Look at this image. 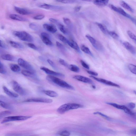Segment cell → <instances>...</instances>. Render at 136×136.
Listing matches in <instances>:
<instances>
[{"mask_svg": "<svg viewBox=\"0 0 136 136\" xmlns=\"http://www.w3.org/2000/svg\"><path fill=\"white\" fill-rule=\"evenodd\" d=\"M3 89L4 93L8 96L13 98H18L19 96L16 93H15L11 91L6 87L4 86Z\"/></svg>", "mask_w": 136, "mask_h": 136, "instance_id": "ffe728a7", "label": "cell"}, {"mask_svg": "<svg viewBox=\"0 0 136 136\" xmlns=\"http://www.w3.org/2000/svg\"><path fill=\"white\" fill-rule=\"evenodd\" d=\"M122 44L125 48L133 55H135L136 50L135 48L129 42L125 41L122 43Z\"/></svg>", "mask_w": 136, "mask_h": 136, "instance_id": "9a60e30c", "label": "cell"}, {"mask_svg": "<svg viewBox=\"0 0 136 136\" xmlns=\"http://www.w3.org/2000/svg\"><path fill=\"white\" fill-rule=\"evenodd\" d=\"M36 1H37V0H36Z\"/></svg>", "mask_w": 136, "mask_h": 136, "instance_id": "6125c7cd", "label": "cell"}, {"mask_svg": "<svg viewBox=\"0 0 136 136\" xmlns=\"http://www.w3.org/2000/svg\"><path fill=\"white\" fill-rule=\"evenodd\" d=\"M111 9L114 11L117 12L123 16L131 20L135 24V20L129 15L123 9L120 8H117L113 5L110 6Z\"/></svg>", "mask_w": 136, "mask_h": 136, "instance_id": "8992f818", "label": "cell"}, {"mask_svg": "<svg viewBox=\"0 0 136 136\" xmlns=\"http://www.w3.org/2000/svg\"><path fill=\"white\" fill-rule=\"evenodd\" d=\"M11 69L13 71L15 72H18L21 70L20 66L16 64H11L10 65Z\"/></svg>", "mask_w": 136, "mask_h": 136, "instance_id": "484cf974", "label": "cell"}, {"mask_svg": "<svg viewBox=\"0 0 136 136\" xmlns=\"http://www.w3.org/2000/svg\"><path fill=\"white\" fill-rule=\"evenodd\" d=\"M69 67L71 71L75 72H78L80 71L79 67L75 65H70L69 66Z\"/></svg>", "mask_w": 136, "mask_h": 136, "instance_id": "4dcf8cb0", "label": "cell"}, {"mask_svg": "<svg viewBox=\"0 0 136 136\" xmlns=\"http://www.w3.org/2000/svg\"><path fill=\"white\" fill-rule=\"evenodd\" d=\"M42 40L45 44L48 46H52L53 43L50 39L49 35L46 33H42L41 34Z\"/></svg>", "mask_w": 136, "mask_h": 136, "instance_id": "4fadbf2b", "label": "cell"}, {"mask_svg": "<svg viewBox=\"0 0 136 136\" xmlns=\"http://www.w3.org/2000/svg\"><path fill=\"white\" fill-rule=\"evenodd\" d=\"M87 71L88 74L92 75V76H97L98 75V74L95 72L90 71Z\"/></svg>", "mask_w": 136, "mask_h": 136, "instance_id": "816d5d0a", "label": "cell"}, {"mask_svg": "<svg viewBox=\"0 0 136 136\" xmlns=\"http://www.w3.org/2000/svg\"><path fill=\"white\" fill-rule=\"evenodd\" d=\"M59 62L62 65L66 67H69V66L67 63L64 60L60 58L59 60Z\"/></svg>", "mask_w": 136, "mask_h": 136, "instance_id": "ee69618b", "label": "cell"}, {"mask_svg": "<svg viewBox=\"0 0 136 136\" xmlns=\"http://www.w3.org/2000/svg\"><path fill=\"white\" fill-rule=\"evenodd\" d=\"M10 17L11 19L21 21H28V20L20 16L15 15L11 14L10 16Z\"/></svg>", "mask_w": 136, "mask_h": 136, "instance_id": "ac0fdd59", "label": "cell"}, {"mask_svg": "<svg viewBox=\"0 0 136 136\" xmlns=\"http://www.w3.org/2000/svg\"><path fill=\"white\" fill-rule=\"evenodd\" d=\"M96 24L103 33L106 35H108L109 31L105 26L98 22H96Z\"/></svg>", "mask_w": 136, "mask_h": 136, "instance_id": "603a6c76", "label": "cell"}, {"mask_svg": "<svg viewBox=\"0 0 136 136\" xmlns=\"http://www.w3.org/2000/svg\"><path fill=\"white\" fill-rule=\"evenodd\" d=\"M0 47L4 48H7L6 44L1 40H0Z\"/></svg>", "mask_w": 136, "mask_h": 136, "instance_id": "db71d44e", "label": "cell"}, {"mask_svg": "<svg viewBox=\"0 0 136 136\" xmlns=\"http://www.w3.org/2000/svg\"><path fill=\"white\" fill-rule=\"evenodd\" d=\"M108 105H111L117 108L123 110L124 111L127 107L124 105H120L115 103L107 102L106 103Z\"/></svg>", "mask_w": 136, "mask_h": 136, "instance_id": "83f0119b", "label": "cell"}, {"mask_svg": "<svg viewBox=\"0 0 136 136\" xmlns=\"http://www.w3.org/2000/svg\"><path fill=\"white\" fill-rule=\"evenodd\" d=\"M85 36L93 47L97 50L100 51H102L104 50L103 46L99 42L90 35H87Z\"/></svg>", "mask_w": 136, "mask_h": 136, "instance_id": "5b68a950", "label": "cell"}, {"mask_svg": "<svg viewBox=\"0 0 136 136\" xmlns=\"http://www.w3.org/2000/svg\"><path fill=\"white\" fill-rule=\"evenodd\" d=\"M45 16L43 15H39L34 17L33 19L37 20H41L45 17Z\"/></svg>", "mask_w": 136, "mask_h": 136, "instance_id": "7bdbcfd3", "label": "cell"}, {"mask_svg": "<svg viewBox=\"0 0 136 136\" xmlns=\"http://www.w3.org/2000/svg\"><path fill=\"white\" fill-rule=\"evenodd\" d=\"M56 45L60 49L62 50L65 51V48L63 45L60 42H56Z\"/></svg>", "mask_w": 136, "mask_h": 136, "instance_id": "7dc6e473", "label": "cell"}, {"mask_svg": "<svg viewBox=\"0 0 136 136\" xmlns=\"http://www.w3.org/2000/svg\"><path fill=\"white\" fill-rule=\"evenodd\" d=\"M63 20L64 23L66 25L70 27L72 26V23L70 19L66 17H64Z\"/></svg>", "mask_w": 136, "mask_h": 136, "instance_id": "ab89813d", "label": "cell"}, {"mask_svg": "<svg viewBox=\"0 0 136 136\" xmlns=\"http://www.w3.org/2000/svg\"><path fill=\"white\" fill-rule=\"evenodd\" d=\"M46 78L48 81L52 82L62 88L72 90H75L73 87L55 76L48 75L47 76Z\"/></svg>", "mask_w": 136, "mask_h": 136, "instance_id": "6da1fadb", "label": "cell"}, {"mask_svg": "<svg viewBox=\"0 0 136 136\" xmlns=\"http://www.w3.org/2000/svg\"><path fill=\"white\" fill-rule=\"evenodd\" d=\"M29 27L31 29L35 31H37L39 29L38 25L34 23H30L29 25Z\"/></svg>", "mask_w": 136, "mask_h": 136, "instance_id": "8d00e7d4", "label": "cell"}, {"mask_svg": "<svg viewBox=\"0 0 136 136\" xmlns=\"http://www.w3.org/2000/svg\"><path fill=\"white\" fill-rule=\"evenodd\" d=\"M92 87L94 89H95L96 88L95 86L94 85L92 86Z\"/></svg>", "mask_w": 136, "mask_h": 136, "instance_id": "680465c9", "label": "cell"}, {"mask_svg": "<svg viewBox=\"0 0 136 136\" xmlns=\"http://www.w3.org/2000/svg\"><path fill=\"white\" fill-rule=\"evenodd\" d=\"M90 77L97 81L108 85L116 87L119 88L120 87L119 85L116 84L103 79L97 78L92 76H90Z\"/></svg>", "mask_w": 136, "mask_h": 136, "instance_id": "8fae6325", "label": "cell"}, {"mask_svg": "<svg viewBox=\"0 0 136 136\" xmlns=\"http://www.w3.org/2000/svg\"><path fill=\"white\" fill-rule=\"evenodd\" d=\"M13 87L14 90L18 94L24 95L25 93V91L19 84L15 81L13 82Z\"/></svg>", "mask_w": 136, "mask_h": 136, "instance_id": "7c38bea8", "label": "cell"}, {"mask_svg": "<svg viewBox=\"0 0 136 136\" xmlns=\"http://www.w3.org/2000/svg\"><path fill=\"white\" fill-rule=\"evenodd\" d=\"M49 21L51 22L56 24L58 23L59 21L56 19L53 18H50L49 19Z\"/></svg>", "mask_w": 136, "mask_h": 136, "instance_id": "f907efd6", "label": "cell"}, {"mask_svg": "<svg viewBox=\"0 0 136 136\" xmlns=\"http://www.w3.org/2000/svg\"><path fill=\"white\" fill-rule=\"evenodd\" d=\"M75 79L85 83L93 84V82L90 79L81 75H75L73 77Z\"/></svg>", "mask_w": 136, "mask_h": 136, "instance_id": "5bb4252c", "label": "cell"}, {"mask_svg": "<svg viewBox=\"0 0 136 136\" xmlns=\"http://www.w3.org/2000/svg\"><path fill=\"white\" fill-rule=\"evenodd\" d=\"M31 116H9L5 117L1 123L3 124L12 121L25 120L31 118Z\"/></svg>", "mask_w": 136, "mask_h": 136, "instance_id": "277c9868", "label": "cell"}, {"mask_svg": "<svg viewBox=\"0 0 136 136\" xmlns=\"http://www.w3.org/2000/svg\"><path fill=\"white\" fill-rule=\"evenodd\" d=\"M81 49L83 52L92 56H93V55L89 49L85 45H82L81 46Z\"/></svg>", "mask_w": 136, "mask_h": 136, "instance_id": "f1b7e54d", "label": "cell"}, {"mask_svg": "<svg viewBox=\"0 0 136 136\" xmlns=\"http://www.w3.org/2000/svg\"><path fill=\"white\" fill-rule=\"evenodd\" d=\"M81 63L82 66L85 69H89L90 67L83 60H81L80 61Z\"/></svg>", "mask_w": 136, "mask_h": 136, "instance_id": "f6af8a7d", "label": "cell"}, {"mask_svg": "<svg viewBox=\"0 0 136 136\" xmlns=\"http://www.w3.org/2000/svg\"><path fill=\"white\" fill-rule=\"evenodd\" d=\"M10 43L12 46L15 48H24V46L22 44L16 42L10 41Z\"/></svg>", "mask_w": 136, "mask_h": 136, "instance_id": "4316f807", "label": "cell"}, {"mask_svg": "<svg viewBox=\"0 0 136 136\" xmlns=\"http://www.w3.org/2000/svg\"><path fill=\"white\" fill-rule=\"evenodd\" d=\"M134 92H135V94H136V92H135V91H134Z\"/></svg>", "mask_w": 136, "mask_h": 136, "instance_id": "91938a15", "label": "cell"}, {"mask_svg": "<svg viewBox=\"0 0 136 136\" xmlns=\"http://www.w3.org/2000/svg\"><path fill=\"white\" fill-rule=\"evenodd\" d=\"M57 2L65 4H73L76 2V0H56Z\"/></svg>", "mask_w": 136, "mask_h": 136, "instance_id": "d6a6232c", "label": "cell"}, {"mask_svg": "<svg viewBox=\"0 0 136 136\" xmlns=\"http://www.w3.org/2000/svg\"><path fill=\"white\" fill-rule=\"evenodd\" d=\"M81 1L88 2H93L94 0H81Z\"/></svg>", "mask_w": 136, "mask_h": 136, "instance_id": "9f6ffc18", "label": "cell"}, {"mask_svg": "<svg viewBox=\"0 0 136 136\" xmlns=\"http://www.w3.org/2000/svg\"><path fill=\"white\" fill-rule=\"evenodd\" d=\"M128 107L130 109H133L135 108V105L134 103L131 102L129 103L128 104Z\"/></svg>", "mask_w": 136, "mask_h": 136, "instance_id": "f5cc1de1", "label": "cell"}, {"mask_svg": "<svg viewBox=\"0 0 136 136\" xmlns=\"http://www.w3.org/2000/svg\"><path fill=\"white\" fill-rule=\"evenodd\" d=\"M0 106L3 108L6 109H10L12 108L11 106L10 105L1 101H0Z\"/></svg>", "mask_w": 136, "mask_h": 136, "instance_id": "e575fe53", "label": "cell"}, {"mask_svg": "<svg viewBox=\"0 0 136 136\" xmlns=\"http://www.w3.org/2000/svg\"><path fill=\"white\" fill-rule=\"evenodd\" d=\"M2 57L4 60L9 61H13L15 58L13 56L8 54L3 55H2Z\"/></svg>", "mask_w": 136, "mask_h": 136, "instance_id": "f546056e", "label": "cell"}, {"mask_svg": "<svg viewBox=\"0 0 136 136\" xmlns=\"http://www.w3.org/2000/svg\"><path fill=\"white\" fill-rule=\"evenodd\" d=\"M43 92L46 95L52 97H57L58 96L57 93L53 91L44 90Z\"/></svg>", "mask_w": 136, "mask_h": 136, "instance_id": "cb8c5ba5", "label": "cell"}, {"mask_svg": "<svg viewBox=\"0 0 136 136\" xmlns=\"http://www.w3.org/2000/svg\"><path fill=\"white\" fill-rule=\"evenodd\" d=\"M83 107L82 105L75 103H69L63 105L57 109V111L59 114H63L71 110L77 109Z\"/></svg>", "mask_w": 136, "mask_h": 136, "instance_id": "7a4b0ae2", "label": "cell"}, {"mask_svg": "<svg viewBox=\"0 0 136 136\" xmlns=\"http://www.w3.org/2000/svg\"><path fill=\"white\" fill-rule=\"evenodd\" d=\"M38 7L41 8L56 11H61L63 9V7L61 6L45 3L40 4Z\"/></svg>", "mask_w": 136, "mask_h": 136, "instance_id": "ba28073f", "label": "cell"}, {"mask_svg": "<svg viewBox=\"0 0 136 136\" xmlns=\"http://www.w3.org/2000/svg\"><path fill=\"white\" fill-rule=\"evenodd\" d=\"M28 45L29 47L32 49L35 50H37L38 49L37 47L33 44L29 43L28 44Z\"/></svg>", "mask_w": 136, "mask_h": 136, "instance_id": "681fc988", "label": "cell"}, {"mask_svg": "<svg viewBox=\"0 0 136 136\" xmlns=\"http://www.w3.org/2000/svg\"><path fill=\"white\" fill-rule=\"evenodd\" d=\"M43 27L45 30L51 33H55L57 31L56 27L52 24H43Z\"/></svg>", "mask_w": 136, "mask_h": 136, "instance_id": "2e32d148", "label": "cell"}, {"mask_svg": "<svg viewBox=\"0 0 136 136\" xmlns=\"http://www.w3.org/2000/svg\"><path fill=\"white\" fill-rule=\"evenodd\" d=\"M40 69L41 70L44 71L47 74L49 75L62 78L64 77V74L50 70L48 69V68L45 67H41Z\"/></svg>", "mask_w": 136, "mask_h": 136, "instance_id": "30bf717a", "label": "cell"}, {"mask_svg": "<svg viewBox=\"0 0 136 136\" xmlns=\"http://www.w3.org/2000/svg\"><path fill=\"white\" fill-rule=\"evenodd\" d=\"M6 73V70L4 65L2 63L0 64V73L5 74Z\"/></svg>", "mask_w": 136, "mask_h": 136, "instance_id": "b9f144b4", "label": "cell"}, {"mask_svg": "<svg viewBox=\"0 0 136 136\" xmlns=\"http://www.w3.org/2000/svg\"><path fill=\"white\" fill-rule=\"evenodd\" d=\"M47 61L49 64L54 69H56V67L54 63L50 59H48Z\"/></svg>", "mask_w": 136, "mask_h": 136, "instance_id": "c3c4849f", "label": "cell"}, {"mask_svg": "<svg viewBox=\"0 0 136 136\" xmlns=\"http://www.w3.org/2000/svg\"><path fill=\"white\" fill-rule=\"evenodd\" d=\"M109 0H94V4L98 6L104 7L106 6L108 4Z\"/></svg>", "mask_w": 136, "mask_h": 136, "instance_id": "d6986e66", "label": "cell"}, {"mask_svg": "<svg viewBox=\"0 0 136 136\" xmlns=\"http://www.w3.org/2000/svg\"><path fill=\"white\" fill-rule=\"evenodd\" d=\"M93 114H95V115H96V114L99 115H100L101 116H103V117L106 118V119H107L108 120H109L110 119V118L108 117L106 115H105L100 112H94L93 113Z\"/></svg>", "mask_w": 136, "mask_h": 136, "instance_id": "bcb514c9", "label": "cell"}, {"mask_svg": "<svg viewBox=\"0 0 136 136\" xmlns=\"http://www.w3.org/2000/svg\"><path fill=\"white\" fill-rule=\"evenodd\" d=\"M58 38L60 40L64 43L67 44L69 41L64 36L61 34L58 35Z\"/></svg>", "mask_w": 136, "mask_h": 136, "instance_id": "f35d334b", "label": "cell"}, {"mask_svg": "<svg viewBox=\"0 0 136 136\" xmlns=\"http://www.w3.org/2000/svg\"><path fill=\"white\" fill-rule=\"evenodd\" d=\"M59 135L62 136H69L70 135L71 133L69 131L64 130L62 131L59 133Z\"/></svg>", "mask_w": 136, "mask_h": 136, "instance_id": "60d3db41", "label": "cell"}, {"mask_svg": "<svg viewBox=\"0 0 136 136\" xmlns=\"http://www.w3.org/2000/svg\"><path fill=\"white\" fill-rule=\"evenodd\" d=\"M108 34L115 39H117L119 38L118 35L115 32L109 31Z\"/></svg>", "mask_w": 136, "mask_h": 136, "instance_id": "74e56055", "label": "cell"}, {"mask_svg": "<svg viewBox=\"0 0 136 136\" xmlns=\"http://www.w3.org/2000/svg\"><path fill=\"white\" fill-rule=\"evenodd\" d=\"M120 5L123 7L131 13H133V10L127 3L123 1H121L120 3Z\"/></svg>", "mask_w": 136, "mask_h": 136, "instance_id": "7402d4cb", "label": "cell"}, {"mask_svg": "<svg viewBox=\"0 0 136 136\" xmlns=\"http://www.w3.org/2000/svg\"><path fill=\"white\" fill-rule=\"evenodd\" d=\"M71 47L79 52H80L79 47L78 44L74 40L69 41L67 44Z\"/></svg>", "mask_w": 136, "mask_h": 136, "instance_id": "44dd1931", "label": "cell"}, {"mask_svg": "<svg viewBox=\"0 0 136 136\" xmlns=\"http://www.w3.org/2000/svg\"><path fill=\"white\" fill-rule=\"evenodd\" d=\"M129 70L132 73L135 75L136 74V66L132 64H129L128 65Z\"/></svg>", "mask_w": 136, "mask_h": 136, "instance_id": "1f68e13d", "label": "cell"}, {"mask_svg": "<svg viewBox=\"0 0 136 136\" xmlns=\"http://www.w3.org/2000/svg\"><path fill=\"white\" fill-rule=\"evenodd\" d=\"M2 64V63H1V61H0V64Z\"/></svg>", "mask_w": 136, "mask_h": 136, "instance_id": "94428289", "label": "cell"}, {"mask_svg": "<svg viewBox=\"0 0 136 136\" xmlns=\"http://www.w3.org/2000/svg\"><path fill=\"white\" fill-rule=\"evenodd\" d=\"M19 64L27 70L31 71L34 74L35 71L33 66L27 61L21 58L18 60Z\"/></svg>", "mask_w": 136, "mask_h": 136, "instance_id": "52a82bcc", "label": "cell"}, {"mask_svg": "<svg viewBox=\"0 0 136 136\" xmlns=\"http://www.w3.org/2000/svg\"><path fill=\"white\" fill-rule=\"evenodd\" d=\"M22 74L25 76L28 77H32L34 76L35 74L28 71H23Z\"/></svg>", "mask_w": 136, "mask_h": 136, "instance_id": "836d02e7", "label": "cell"}, {"mask_svg": "<svg viewBox=\"0 0 136 136\" xmlns=\"http://www.w3.org/2000/svg\"><path fill=\"white\" fill-rule=\"evenodd\" d=\"M13 35L21 40L28 42H33L34 41L33 37L30 34L24 31H15Z\"/></svg>", "mask_w": 136, "mask_h": 136, "instance_id": "3957f363", "label": "cell"}, {"mask_svg": "<svg viewBox=\"0 0 136 136\" xmlns=\"http://www.w3.org/2000/svg\"><path fill=\"white\" fill-rule=\"evenodd\" d=\"M81 6H77L74 8V11L75 12H78L81 10Z\"/></svg>", "mask_w": 136, "mask_h": 136, "instance_id": "11a10c76", "label": "cell"}, {"mask_svg": "<svg viewBox=\"0 0 136 136\" xmlns=\"http://www.w3.org/2000/svg\"><path fill=\"white\" fill-rule=\"evenodd\" d=\"M131 132L132 133H133V134H136V130L135 129H133L132 130Z\"/></svg>", "mask_w": 136, "mask_h": 136, "instance_id": "6f0895ef", "label": "cell"}, {"mask_svg": "<svg viewBox=\"0 0 136 136\" xmlns=\"http://www.w3.org/2000/svg\"><path fill=\"white\" fill-rule=\"evenodd\" d=\"M127 33L129 37L136 43V37L135 35L130 30L127 31Z\"/></svg>", "mask_w": 136, "mask_h": 136, "instance_id": "d590c367", "label": "cell"}, {"mask_svg": "<svg viewBox=\"0 0 136 136\" xmlns=\"http://www.w3.org/2000/svg\"><path fill=\"white\" fill-rule=\"evenodd\" d=\"M56 25L60 31L62 33L65 34H67V33L68 31L66 28L60 22H59Z\"/></svg>", "mask_w": 136, "mask_h": 136, "instance_id": "d4e9b609", "label": "cell"}, {"mask_svg": "<svg viewBox=\"0 0 136 136\" xmlns=\"http://www.w3.org/2000/svg\"><path fill=\"white\" fill-rule=\"evenodd\" d=\"M24 102H35L46 103H50L53 102L52 99H50L40 98H33L28 99L25 100Z\"/></svg>", "mask_w": 136, "mask_h": 136, "instance_id": "9c48e42d", "label": "cell"}, {"mask_svg": "<svg viewBox=\"0 0 136 136\" xmlns=\"http://www.w3.org/2000/svg\"><path fill=\"white\" fill-rule=\"evenodd\" d=\"M15 9L18 13L22 15H28L32 13L28 10L15 7Z\"/></svg>", "mask_w": 136, "mask_h": 136, "instance_id": "e0dca14e", "label": "cell"}]
</instances>
